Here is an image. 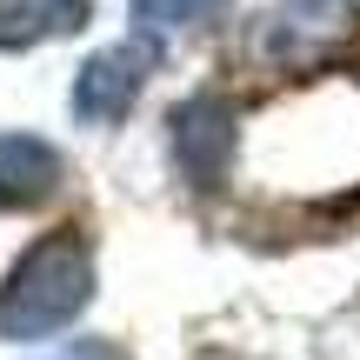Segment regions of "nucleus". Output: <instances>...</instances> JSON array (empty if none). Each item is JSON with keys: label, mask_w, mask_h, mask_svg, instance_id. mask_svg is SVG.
Returning a JSON list of instances; mask_svg holds the SVG:
<instances>
[{"label": "nucleus", "mask_w": 360, "mask_h": 360, "mask_svg": "<svg viewBox=\"0 0 360 360\" xmlns=\"http://www.w3.org/2000/svg\"><path fill=\"white\" fill-rule=\"evenodd\" d=\"M94 294V247L80 227H53L20 254L0 287V340H47L87 307Z\"/></svg>", "instance_id": "1"}, {"label": "nucleus", "mask_w": 360, "mask_h": 360, "mask_svg": "<svg viewBox=\"0 0 360 360\" xmlns=\"http://www.w3.org/2000/svg\"><path fill=\"white\" fill-rule=\"evenodd\" d=\"M360 47V0H274L247 20V60L260 74H314Z\"/></svg>", "instance_id": "2"}, {"label": "nucleus", "mask_w": 360, "mask_h": 360, "mask_svg": "<svg viewBox=\"0 0 360 360\" xmlns=\"http://www.w3.org/2000/svg\"><path fill=\"white\" fill-rule=\"evenodd\" d=\"M167 147H174V167L187 187H220L240 154V114H233L227 94H193V101L174 107L167 120Z\"/></svg>", "instance_id": "3"}, {"label": "nucleus", "mask_w": 360, "mask_h": 360, "mask_svg": "<svg viewBox=\"0 0 360 360\" xmlns=\"http://www.w3.org/2000/svg\"><path fill=\"white\" fill-rule=\"evenodd\" d=\"M160 60V40H120V47H101L87 67L74 74V114L87 127H114V120L134 114L147 74Z\"/></svg>", "instance_id": "4"}, {"label": "nucleus", "mask_w": 360, "mask_h": 360, "mask_svg": "<svg viewBox=\"0 0 360 360\" xmlns=\"http://www.w3.org/2000/svg\"><path fill=\"white\" fill-rule=\"evenodd\" d=\"M60 154L34 134H0V207L27 214V207H47L60 193Z\"/></svg>", "instance_id": "5"}, {"label": "nucleus", "mask_w": 360, "mask_h": 360, "mask_svg": "<svg viewBox=\"0 0 360 360\" xmlns=\"http://www.w3.org/2000/svg\"><path fill=\"white\" fill-rule=\"evenodd\" d=\"M94 20V0H0V47H47Z\"/></svg>", "instance_id": "6"}, {"label": "nucleus", "mask_w": 360, "mask_h": 360, "mask_svg": "<svg viewBox=\"0 0 360 360\" xmlns=\"http://www.w3.org/2000/svg\"><path fill=\"white\" fill-rule=\"evenodd\" d=\"M227 0H134V20H141L147 40L160 34H180V27H207Z\"/></svg>", "instance_id": "7"}, {"label": "nucleus", "mask_w": 360, "mask_h": 360, "mask_svg": "<svg viewBox=\"0 0 360 360\" xmlns=\"http://www.w3.org/2000/svg\"><path fill=\"white\" fill-rule=\"evenodd\" d=\"M53 360H127V354H120L114 340H74V347H60Z\"/></svg>", "instance_id": "8"}]
</instances>
